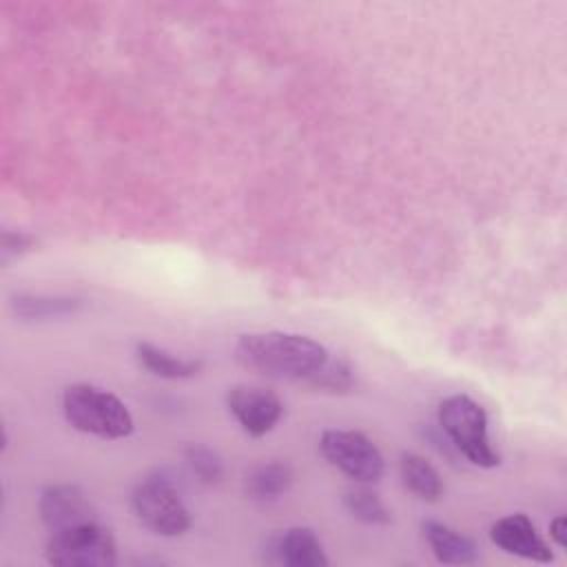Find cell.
<instances>
[{
	"label": "cell",
	"mask_w": 567,
	"mask_h": 567,
	"mask_svg": "<svg viewBox=\"0 0 567 567\" xmlns=\"http://www.w3.org/2000/svg\"><path fill=\"white\" fill-rule=\"evenodd\" d=\"M44 556L60 567H113L117 563V545L111 529L93 520L51 532Z\"/></svg>",
	"instance_id": "5"
},
{
	"label": "cell",
	"mask_w": 567,
	"mask_h": 567,
	"mask_svg": "<svg viewBox=\"0 0 567 567\" xmlns=\"http://www.w3.org/2000/svg\"><path fill=\"white\" fill-rule=\"evenodd\" d=\"M186 463H188L190 472L197 476V481H202L204 485H215L224 476V463H221L219 454L215 450H210L208 445H199V443L188 445Z\"/></svg>",
	"instance_id": "18"
},
{
	"label": "cell",
	"mask_w": 567,
	"mask_h": 567,
	"mask_svg": "<svg viewBox=\"0 0 567 567\" xmlns=\"http://www.w3.org/2000/svg\"><path fill=\"white\" fill-rule=\"evenodd\" d=\"M310 388L330 392V394H346L357 388L354 368L346 359H330L306 381Z\"/></svg>",
	"instance_id": "17"
},
{
	"label": "cell",
	"mask_w": 567,
	"mask_h": 567,
	"mask_svg": "<svg viewBox=\"0 0 567 567\" xmlns=\"http://www.w3.org/2000/svg\"><path fill=\"white\" fill-rule=\"evenodd\" d=\"M489 538L505 554L534 563H551V549L536 532V525L525 514H509L492 523Z\"/></svg>",
	"instance_id": "9"
},
{
	"label": "cell",
	"mask_w": 567,
	"mask_h": 567,
	"mask_svg": "<svg viewBox=\"0 0 567 567\" xmlns=\"http://www.w3.org/2000/svg\"><path fill=\"white\" fill-rule=\"evenodd\" d=\"M399 472H401V481L403 485L421 501H427V503H436L441 496H443V478L441 474L436 472V467L423 458L421 454H414V452H405L401 454V461H399Z\"/></svg>",
	"instance_id": "15"
},
{
	"label": "cell",
	"mask_w": 567,
	"mask_h": 567,
	"mask_svg": "<svg viewBox=\"0 0 567 567\" xmlns=\"http://www.w3.org/2000/svg\"><path fill=\"white\" fill-rule=\"evenodd\" d=\"M226 408L248 436L268 434L284 416L281 399L261 385H233L226 392Z\"/></svg>",
	"instance_id": "7"
},
{
	"label": "cell",
	"mask_w": 567,
	"mask_h": 567,
	"mask_svg": "<svg viewBox=\"0 0 567 567\" xmlns=\"http://www.w3.org/2000/svg\"><path fill=\"white\" fill-rule=\"evenodd\" d=\"M323 458L359 483H377L383 476V456L379 447L357 430H326L319 439Z\"/></svg>",
	"instance_id": "6"
},
{
	"label": "cell",
	"mask_w": 567,
	"mask_h": 567,
	"mask_svg": "<svg viewBox=\"0 0 567 567\" xmlns=\"http://www.w3.org/2000/svg\"><path fill=\"white\" fill-rule=\"evenodd\" d=\"M292 467L284 461H270L255 465L250 472H246L244 478V492L250 501L257 503H270L281 498L292 487Z\"/></svg>",
	"instance_id": "12"
},
{
	"label": "cell",
	"mask_w": 567,
	"mask_h": 567,
	"mask_svg": "<svg viewBox=\"0 0 567 567\" xmlns=\"http://www.w3.org/2000/svg\"><path fill=\"white\" fill-rule=\"evenodd\" d=\"M40 518L51 532L97 520L95 507L78 485H51L40 494Z\"/></svg>",
	"instance_id": "8"
},
{
	"label": "cell",
	"mask_w": 567,
	"mask_h": 567,
	"mask_svg": "<svg viewBox=\"0 0 567 567\" xmlns=\"http://www.w3.org/2000/svg\"><path fill=\"white\" fill-rule=\"evenodd\" d=\"M131 509L140 525L157 536H182L190 527L188 507L173 478L164 472H151L135 483Z\"/></svg>",
	"instance_id": "3"
},
{
	"label": "cell",
	"mask_w": 567,
	"mask_h": 567,
	"mask_svg": "<svg viewBox=\"0 0 567 567\" xmlns=\"http://www.w3.org/2000/svg\"><path fill=\"white\" fill-rule=\"evenodd\" d=\"M235 359L257 374L306 383L328 361V350L312 337L268 330L241 334Z\"/></svg>",
	"instance_id": "1"
},
{
	"label": "cell",
	"mask_w": 567,
	"mask_h": 567,
	"mask_svg": "<svg viewBox=\"0 0 567 567\" xmlns=\"http://www.w3.org/2000/svg\"><path fill=\"white\" fill-rule=\"evenodd\" d=\"M62 412L71 427L97 439H126L135 427L124 401L91 383H73L64 388Z\"/></svg>",
	"instance_id": "2"
},
{
	"label": "cell",
	"mask_w": 567,
	"mask_h": 567,
	"mask_svg": "<svg viewBox=\"0 0 567 567\" xmlns=\"http://www.w3.org/2000/svg\"><path fill=\"white\" fill-rule=\"evenodd\" d=\"M421 529H423V536L439 563L470 565V563L478 560L476 543L470 536L461 534L458 529H454L445 523H439V520H425L421 525Z\"/></svg>",
	"instance_id": "11"
},
{
	"label": "cell",
	"mask_w": 567,
	"mask_h": 567,
	"mask_svg": "<svg viewBox=\"0 0 567 567\" xmlns=\"http://www.w3.org/2000/svg\"><path fill=\"white\" fill-rule=\"evenodd\" d=\"M567 520H565V516L563 514H558L551 523H549V536L554 538V543L558 545V547H565L567 545Z\"/></svg>",
	"instance_id": "20"
},
{
	"label": "cell",
	"mask_w": 567,
	"mask_h": 567,
	"mask_svg": "<svg viewBox=\"0 0 567 567\" xmlns=\"http://www.w3.org/2000/svg\"><path fill=\"white\" fill-rule=\"evenodd\" d=\"M11 308L22 321H49L82 310V299L66 295H16Z\"/></svg>",
	"instance_id": "14"
},
{
	"label": "cell",
	"mask_w": 567,
	"mask_h": 567,
	"mask_svg": "<svg viewBox=\"0 0 567 567\" xmlns=\"http://www.w3.org/2000/svg\"><path fill=\"white\" fill-rule=\"evenodd\" d=\"M439 425L450 443L478 467H496L498 452L492 447L485 410L467 394H452L439 405Z\"/></svg>",
	"instance_id": "4"
},
{
	"label": "cell",
	"mask_w": 567,
	"mask_h": 567,
	"mask_svg": "<svg viewBox=\"0 0 567 567\" xmlns=\"http://www.w3.org/2000/svg\"><path fill=\"white\" fill-rule=\"evenodd\" d=\"M33 244H35V239L27 233H4L2 235V257H4V261L11 255H22V252L31 250Z\"/></svg>",
	"instance_id": "19"
},
{
	"label": "cell",
	"mask_w": 567,
	"mask_h": 567,
	"mask_svg": "<svg viewBox=\"0 0 567 567\" xmlns=\"http://www.w3.org/2000/svg\"><path fill=\"white\" fill-rule=\"evenodd\" d=\"M266 560L286 567H326L328 556L310 527H288L266 543Z\"/></svg>",
	"instance_id": "10"
},
{
	"label": "cell",
	"mask_w": 567,
	"mask_h": 567,
	"mask_svg": "<svg viewBox=\"0 0 567 567\" xmlns=\"http://www.w3.org/2000/svg\"><path fill=\"white\" fill-rule=\"evenodd\" d=\"M135 357L140 361V365L159 377V379H168V381H182V379H193L195 374H199L202 370V361L199 359H186V357H175L173 352L157 348L148 341H140L135 346Z\"/></svg>",
	"instance_id": "13"
},
{
	"label": "cell",
	"mask_w": 567,
	"mask_h": 567,
	"mask_svg": "<svg viewBox=\"0 0 567 567\" xmlns=\"http://www.w3.org/2000/svg\"><path fill=\"white\" fill-rule=\"evenodd\" d=\"M343 505L348 514L363 525H388L392 520V514L381 496L368 487L348 489L343 494Z\"/></svg>",
	"instance_id": "16"
}]
</instances>
